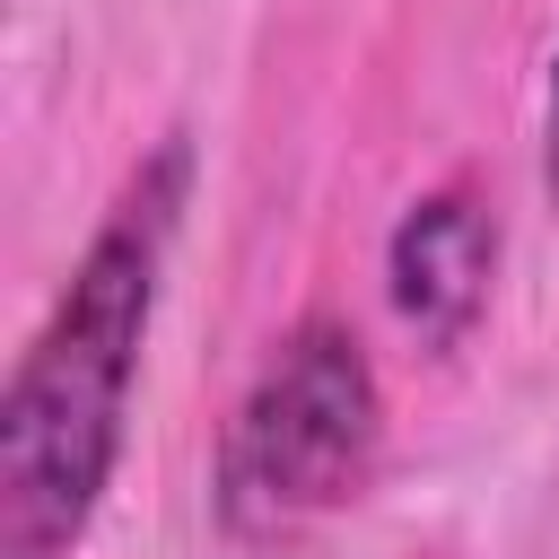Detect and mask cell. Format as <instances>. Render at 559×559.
<instances>
[{
  "label": "cell",
  "instance_id": "6da1fadb",
  "mask_svg": "<svg viewBox=\"0 0 559 559\" xmlns=\"http://www.w3.org/2000/svg\"><path fill=\"white\" fill-rule=\"evenodd\" d=\"M183 210V140H166L105 227L87 236L44 332L17 349L0 393V559H70L114 489L140 349L157 323V280Z\"/></svg>",
  "mask_w": 559,
  "mask_h": 559
},
{
  "label": "cell",
  "instance_id": "3957f363",
  "mask_svg": "<svg viewBox=\"0 0 559 559\" xmlns=\"http://www.w3.org/2000/svg\"><path fill=\"white\" fill-rule=\"evenodd\" d=\"M384 280H393V314L419 332V349H454L480 314H489V280H498V218L472 183L419 192L384 245Z\"/></svg>",
  "mask_w": 559,
  "mask_h": 559
},
{
  "label": "cell",
  "instance_id": "277c9868",
  "mask_svg": "<svg viewBox=\"0 0 559 559\" xmlns=\"http://www.w3.org/2000/svg\"><path fill=\"white\" fill-rule=\"evenodd\" d=\"M542 166H550V183H559V61H550V140H542Z\"/></svg>",
  "mask_w": 559,
  "mask_h": 559
},
{
  "label": "cell",
  "instance_id": "7a4b0ae2",
  "mask_svg": "<svg viewBox=\"0 0 559 559\" xmlns=\"http://www.w3.org/2000/svg\"><path fill=\"white\" fill-rule=\"evenodd\" d=\"M376 454H384V384L367 367V341L314 314L280 341V358L253 376V393L218 437L210 463L218 533L236 550H297L376 480Z\"/></svg>",
  "mask_w": 559,
  "mask_h": 559
}]
</instances>
